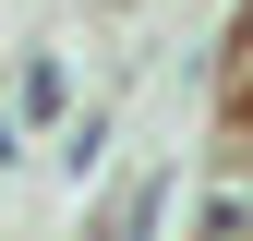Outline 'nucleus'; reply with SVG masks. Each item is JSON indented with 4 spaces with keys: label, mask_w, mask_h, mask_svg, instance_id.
Segmentation results:
<instances>
[{
    "label": "nucleus",
    "mask_w": 253,
    "mask_h": 241,
    "mask_svg": "<svg viewBox=\"0 0 253 241\" xmlns=\"http://www.w3.org/2000/svg\"><path fill=\"white\" fill-rule=\"evenodd\" d=\"M205 241H253V169H229L205 193Z\"/></svg>",
    "instance_id": "nucleus-1"
}]
</instances>
